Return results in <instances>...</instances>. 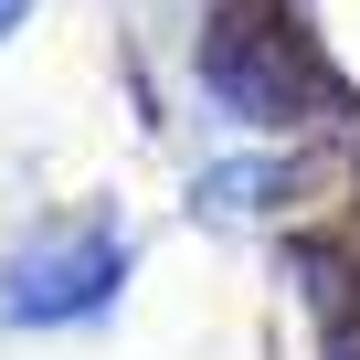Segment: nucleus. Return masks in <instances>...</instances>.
<instances>
[{"label": "nucleus", "mask_w": 360, "mask_h": 360, "mask_svg": "<svg viewBox=\"0 0 360 360\" xmlns=\"http://www.w3.org/2000/svg\"><path fill=\"white\" fill-rule=\"evenodd\" d=\"M202 75H212V85H223V106H244V117H307V106L328 96V75H318L307 32H297L286 11H265V0H244V11H223V22H212Z\"/></svg>", "instance_id": "obj_1"}]
</instances>
